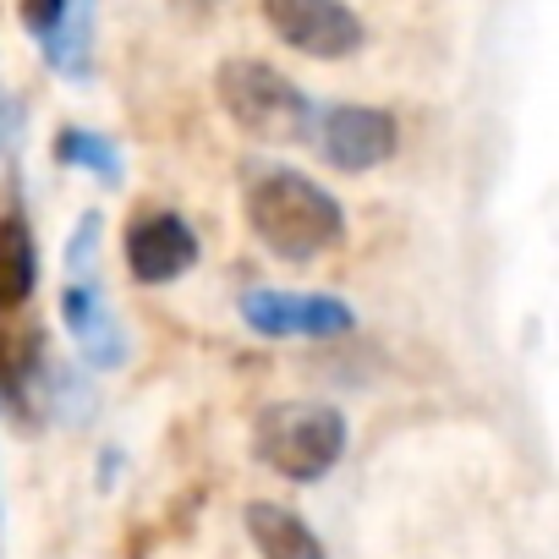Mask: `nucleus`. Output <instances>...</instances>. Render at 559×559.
Masks as SVG:
<instances>
[{"instance_id":"nucleus-1","label":"nucleus","mask_w":559,"mask_h":559,"mask_svg":"<svg viewBox=\"0 0 559 559\" xmlns=\"http://www.w3.org/2000/svg\"><path fill=\"white\" fill-rule=\"evenodd\" d=\"M241 214H247V230L286 263H313L346 236L341 198L324 181L274 159H252L241 170Z\"/></svg>"},{"instance_id":"nucleus-2","label":"nucleus","mask_w":559,"mask_h":559,"mask_svg":"<svg viewBox=\"0 0 559 559\" xmlns=\"http://www.w3.org/2000/svg\"><path fill=\"white\" fill-rule=\"evenodd\" d=\"M352 423L330 401H274L252 417V455L286 483H324L346 455Z\"/></svg>"},{"instance_id":"nucleus-3","label":"nucleus","mask_w":559,"mask_h":559,"mask_svg":"<svg viewBox=\"0 0 559 559\" xmlns=\"http://www.w3.org/2000/svg\"><path fill=\"white\" fill-rule=\"evenodd\" d=\"M99 241H105V214L88 209L78 219V230L67 236V286H61V324L78 346L83 368H121L127 362V330L105 297V280H99Z\"/></svg>"},{"instance_id":"nucleus-4","label":"nucleus","mask_w":559,"mask_h":559,"mask_svg":"<svg viewBox=\"0 0 559 559\" xmlns=\"http://www.w3.org/2000/svg\"><path fill=\"white\" fill-rule=\"evenodd\" d=\"M214 94L225 105V116L263 143H302L313 127V99L269 61L252 56H230L214 72Z\"/></svg>"},{"instance_id":"nucleus-5","label":"nucleus","mask_w":559,"mask_h":559,"mask_svg":"<svg viewBox=\"0 0 559 559\" xmlns=\"http://www.w3.org/2000/svg\"><path fill=\"white\" fill-rule=\"evenodd\" d=\"M308 143L319 148V159L330 170L362 176V170H379L384 159H395L401 121L379 105H313Z\"/></svg>"},{"instance_id":"nucleus-6","label":"nucleus","mask_w":559,"mask_h":559,"mask_svg":"<svg viewBox=\"0 0 559 559\" xmlns=\"http://www.w3.org/2000/svg\"><path fill=\"white\" fill-rule=\"evenodd\" d=\"M241 324L263 341H335L357 330V313L346 297H330V292L258 286L241 297Z\"/></svg>"},{"instance_id":"nucleus-7","label":"nucleus","mask_w":559,"mask_h":559,"mask_svg":"<svg viewBox=\"0 0 559 559\" xmlns=\"http://www.w3.org/2000/svg\"><path fill=\"white\" fill-rule=\"evenodd\" d=\"M263 23L280 34V45L313 61H346L368 45V23L352 7H335V0H269Z\"/></svg>"},{"instance_id":"nucleus-8","label":"nucleus","mask_w":559,"mask_h":559,"mask_svg":"<svg viewBox=\"0 0 559 559\" xmlns=\"http://www.w3.org/2000/svg\"><path fill=\"white\" fill-rule=\"evenodd\" d=\"M127 274L138 280V286H170V280H181L192 263H198V230L187 225V214L176 209H148L127 225Z\"/></svg>"},{"instance_id":"nucleus-9","label":"nucleus","mask_w":559,"mask_h":559,"mask_svg":"<svg viewBox=\"0 0 559 559\" xmlns=\"http://www.w3.org/2000/svg\"><path fill=\"white\" fill-rule=\"evenodd\" d=\"M94 23L99 12L88 0H78V7H23V28L34 34L45 67L67 83L94 78Z\"/></svg>"},{"instance_id":"nucleus-10","label":"nucleus","mask_w":559,"mask_h":559,"mask_svg":"<svg viewBox=\"0 0 559 559\" xmlns=\"http://www.w3.org/2000/svg\"><path fill=\"white\" fill-rule=\"evenodd\" d=\"M241 526H247V537H252V548H258L263 559H330L324 543H319V532H313L292 504L252 499V504L241 510Z\"/></svg>"},{"instance_id":"nucleus-11","label":"nucleus","mask_w":559,"mask_h":559,"mask_svg":"<svg viewBox=\"0 0 559 559\" xmlns=\"http://www.w3.org/2000/svg\"><path fill=\"white\" fill-rule=\"evenodd\" d=\"M34 292H39V241L28 214L12 203L0 214V313L23 308Z\"/></svg>"},{"instance_id":"nucleus-12","label":"nucleus","mask_w":559,"mask_h":559,"mask_svg":"<svg viewBox=\"0 0 559 559\" xmlns=\"http://www.w3.org/2000/svg\"><path fill=\"white\" fill-rule=\"evenodd\" d=\"M50 154H56V165L83 170V176H94L99 187H121V176H127L121 143L105 138V132H94V127H61L56 143H50Z\"/></svg>"},{"instance_id":"nucleus-13","label":"nucleus","mask_w":559,"mask_h":559,"mask_svg":"<svg viewBox=\"0 0 559 559\" xmlns=\"http://www.w3.org/2000/svg\"><path fill=\"white\" fill-rule=\"evenodd\" d=\"M17 132H23V99H17V94H7V88H0V159L12 154Z\"/></svg>"}]
</instances>
